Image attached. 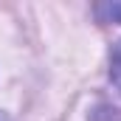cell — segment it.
Listing matches in <instances>:
<instances>
[{
  "label": "cell",
  "instance_id": "cell-2",
  "mask_svg": "<svg viewBox=\"0 0 121 121\" xmlns=\"http://www.w3.org/2000/svg\"><path fill=\"white\" fill-rule=\"evenodd\" d=\"M110 82L121 90V39L113 45V51H110Z\"/></svg>",
  "mask_w": 121,
  "mask_h": 121
},
{
  "label": "cell",
  "instance_id": "cell-1",
  "mask_svg": "<svg viewBox=\"0 0 121 121\" xmlns=\"http://www.w3.org/2000/svg\"><path fill=\"white\" fill-rule=\"evenodd\" d=\"M93 14L99 23H121V3H96L93 6Z\"/></svg>",
  "mask_w": 121,
  "mask_h": 121
}]
</instances>
